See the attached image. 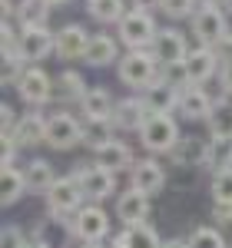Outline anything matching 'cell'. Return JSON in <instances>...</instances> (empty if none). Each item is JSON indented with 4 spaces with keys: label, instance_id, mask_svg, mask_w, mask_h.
<instances>
[{
    "label": "cell",
    "instance_id": "46",
    "mask_svg": "<svg viewBox=\"0 0 232 248\" xmlns=\"http://www.w3.org/2000/svg\"><path fill=\"white\" fill-rule=\"evenodd\" d=\"M23 248H47V245H43V242H37V238L30 235V238H27V245H23Z\"/></svg>",
    "mask_w": 232,
    "mask_h": 248
},
{
    "label": "cell",
    "instance_id": "15",
    "mask_svg": "<svg viewBox=\"0 0 232 248\" xmlns=\"http://www.w3.org/2000/svg\"><path fill=\"white\" fill-rule=\"evenodd\" d=\"M186 70H189L193 86H202L206 79H213L222 70V53L215 46H193L186 57Z\"/></svg>",
    "mask_w": 232,
    "mask_h": 248
},
{
    "label": "cell",
    "instance_id": "4",
    "mask_svg": "<svg viewBox=\"0 0 232 248\" xmlns=\"http://www.w3.org/2000/svg\"><path fill=\"white\" fill-rule=\"evenodd\" d=\"M116 37L123 46L130 50H153L156 37H159V27H156V17L146 14V10H126V17L116 23Z\"/></svg>",
    "mask_w": 232,
    "mask_h": 248
},
{
    "label": "cell",
    "instance_id": "38",
    "mask_svg": "<svg viewBox=\"0 0 232 248\" xmlns=\"http://www.w3.org/2000/svg\"><path fill=\"white\" fill-rule=\"evenodd\" d=\"M27 238H30V235L20 229V225H3V229H0V248H23Z\"/></svg>",
    "mask_w": 232,
    "mask_h": 248
},
{
    "label": "cell",
    "instance_id": "10",
    "mask_svg": "<svg viewBox=\"0 0 232 248\" xmlns=\"http://www.w3.org/2000/svg\"><path fill=\"white\" fill-rule=\"evenodd\" d=\"M17 53L23 63L37 66L40 60H47L50 53H57V33H50L47 27H30V30H20V46Z\"/></svg>",
    "mask_w": 232,
    "mask_h": 248
},
{
    "label": "cell",
    "instance_id": "43",
    "mask_svg": "<svg viewBox=\"0 0 232 248\" xmlns=\"http://www.w3.org/2000/svg\"><path fill=\"white\" fill-rule=\"evenodd\" d=\"M130 3H133V10H146V14L163 10V0H130Z\"/></svg>",
    "mask_w": 232,
    "mask_h": 248
},
{
    "label": "cell",
    "instance_id": "32",
    "mask_svg": "<svg viewBox=\"0 0 232 248\" xmlns=\"http://www.w3.org/2000/svg\"><path fill=\"white\" fill-rule=\"evenodd\" d=\"M206 169L213 172V175H215V172L232 169V136H213V139H209Z\"/></svg>",
    "mask_w": 232,
    "mask_h": 248
},
{
    "label": "cell",
    "instance_id": "8",
    "mask_svg": "<svg viewBox=\"0 0 232 248\" xmlns=\"http://www.w3.org/2000/svg\"><path fill=\"white\" fill-rule=\"evenodd\" d=\"M73 235H77V242H103V238H110V212L103 205H97V202H86L73 215Z\"/></svg>",
    "mask_w": 232,
    "mask_h": 248
},
{
    "label": "cell",
    "instance_id": "48",
    "mask_svg": "<svg viewBox=\"0 0 232 248\" xmlns=\"http://www.w3.org/2000/svg\"><path fill=\"white\" fill-rule=\"evenodd\" d=\"M47 3H50V7H63L66 0H47Z\"/></svg>",
    "mask_w": 232,
    "mask_h": 248
},
{
    "label": "cell",
    "instance_id": "1",
    "mask_svg": "<svg viewBox=\"0 0 232 248\" xmlns=\"http://www.w3.org/2000/svg\"><path fill=\"white\" fill-rule=\"evenodd\" d=\"M136 136H139V146L149 155H169L173 146L182 139L179 119H176L173 113H149V119L143 123V129Z\"/></svg>",
    "mask_w": 232,
    "mask_h": 248
},
{
    "label": "cell",
    "instance_id": "11",
    "mask_svg": "<svg viewBox=\"0 0 232 248\" xmlns=\"http://www.w3.org/2000/svg\"><path fill=\"white\" fill-rule=\"evenodd\" d=\"M37 242H43L47 248H73L77 235H73V218H60V215H43L33 232Z\"/></svg>",
    "mask_w": 232,
    "mask_h": 248
},
{
    "label": "cell",
    "instance_id": "33",
    "mask_svg": "<svg viewBox=\"0 0 232 248\" xmlns=\"http://www.w3.org/2000/svg\"><path fill=\"white\" fill-rule=\"evenodd\" d=\"M206 126H209V136H232V96H219L215 99Z\"/></svg>",
    "mask_w": 232,
    "mask_h": 248
},
{
    "label": "cell",
    "instance_id": "29",
    "mask_svg": "<svg viewBox=\"0 0 232 248\" xmlns=\"http://www.w3.org/2000/svg\"><path fill=\"white\" fill-rule=\"evenodd\" d=\"M27 192H30V186H27V175H23L20 166L3 169V179H0V202H3L7 209H10V205H17Z\"/></svg>",
    "mask_w": 232,
    "mask_h": 248
},
{
    "label": "cell",
    "instance_id": "50",
    "mask_svg": "<svg viewBox=\"0 0 232 248\" xmlns=\"http://www.w3.org/2000/svg\"><path fill=\"white\" fill-rule=\"evenodd\" d=\"M199 3H219V0H199Z\"/></svg>",
    "mask_w": 232,
    "mask_h": 248
},
{
    "label": "cell",
    "instance_id": "20",
    "mask_svg": "<svg viewBox=\"0 0 232 248\" xmlns=\"http://www.w3.org/2000/svg\"><path fill=\"white\" fill-rule=\"evenodd\" d=\"M119 37H110V33H93L90 37V46H86V57L83 63L93 66V70H103V66H113L119 63Z\"/></svg>",
    "mask_w": 232,
    "mask_h": 248
},
{
    "label": "cell",
    "instance_id": "19",
    "mask_svg": "<svg viewBox=\"0 0 232 248\" xmlns=\"http://www.w3.org/2000/svg\"><path fill=\"white\" fill-rule=\"evenodd\" d=\"M213 106H215V99L202 86H186L182 96H179V109L176 113L182 119H189V123H206L209 113H213Z\"/></svg>",
    "mask_w": 232,
    "mask_h": 248
},
{
    "label": "cell",
    "instance_id": "3",
    "mask_svg": "<svg viewBox=\"0 0 232 248\" xmlns=\"http://www.w3.org/2000/svg\"><path fill=\"white\" fill-rule=\"evenodd\" d=\"M189 30L199 40V46H215V50L232 37L229 17H226V10L219 3H199V10L189 20Z\"/></svg>",
    "mask_w": 232,
    "mask_h": 248
},
{
    "label": "cell",
    "instance_id": "41",
    "mask_svg": "<svg viewBox=\"0 0 232 248\" xmlns=\"http://www.w3.org/2000/svg\"><path fill=\"white\" fill-rule=\"evenodd\" d=\"M219 83H222V96H232V57L222 60V70H219Z\"/></svg>",
    "mask_w": 232,
    "mask_h": 248
},
{
    "label": "cell",
    "instance_id": "13",
    "mask_svg": "<svg viewBox=\"0 0 232 248\" xmlns=\"http://www.w3.org/2000/svg\"><path fill=\"white\" fill-rule=\"evenodd\" d=\"M113 215L123 222V229H133V225L149 222V195H143L139 189L119 192L113 202Z\"/></svg>",
    "mask_w": 232,
    "mask_h": 248
},
{
    "label": "cell",
    "instance_id": "31",
    "mask_svg": "<svg viewBox=\"0 0 232 248\" xmlns=\"http://www.w3.org/2000/svg\"><path fill=\"white\" fill-rule=\"evenodd\" d=\"M86 14H90V20L110 27L126 17V0H86Z\"/></svg>",
    "mask_w": 232,
    "mask_h": 248
},
{
    "label": "cell",
    "instance_id": "23",
    "mask_svg": "<svg viewBox=\"0 0 232 248\" xmlns=\"http://www.w3.org/2000/svg\"><path fill=\"white\" fill-rule=\"evenodd\" d=\"M86 93H90V86H86L83 73H77V70H63L60 77H53V99L63 106H80Z\"/></svg>",
    "mask_w": 232,
    "mask_h": 248
},
{
    "label": "cell",
    "instance_id": "7",
    "mask_svg": "<svg viewBox=\"0 0 232 248\" xmlns=\"http://www.w3.org/2000/svg\"><path fill=\"white\" fill-rule=\"evenodd\" d=\"M83 142V119H77L73 113L60 109V113H50V123H47V146L57 149V153H70Z\"/></svg>",
    "mask_w": 232,
    "mask_h": 248
},
{
    "label": "cell",
    "instance_id": "9",
    "mask_svg": "<svg viewBox=\"0 0 232 248\" xmlns=\"http://www.w3.org/2000/svg\"><path fill=\"white\" fill-rule=\"evenodd\" d=\"M17 96L30 106V109H40L53 99V77L43 70V66H27L23 79L17 83Z\"/></svg>",
    "mask_w": 232,
    "mask_h": 248
},
{
    "label": "cell",
    "instance_id": "45",
    "mask_svg": "<svg viewBox=\"0 0 232 248\" xmlns=\"http://www.w3.org/2000/svg\"><path fill=\"white\" fill-rule=\"evenodd\" d=\"M163 248H189V238H166Z\"/></svg>",
    "mask_w": 232,
    "mask_h": 248
},
{
    "label": "cell",
    "instance_id": "47",
    "mask_svg": "<svg viewBox=\"0 0 232 248\" xmlns=\"http://www.w3.org/2000/svg\"><path fill=\"white\" fill-rule=\"evenodd\" d=\"M77 248H106V245H103V242H80Z\"/></svg>",
    "mask_w": 232,
    "mask_h": 248
},
{
    "label": "cell",
    "instance_id": "40",
    "mask_svg": "<svg viewBox=\"0 0 232 248\" xmlns=\"http://www.w3.org/2000/svg\"><path fill=\"white\" fill-rule=\"evenodd\" d=\"M17 123H20L17 109H14L10 103H0V136H14Z\"/></svg>",
    "mask_w": 232,
    "mask_h": 248
},
{
    "label": "cell",
    "instance_id": "49",
    "mask_svg": "<svg viewBox=\"0 0 232 248\" xmlns=\"http://www.w3.org/2000/svg\"><path fill=\"white\" fill-rule=\"evenodd\" d=\"M219 3H226V10H229V14H232V0H219Z\"/></svg>",
    "mask_w": 232,
    "mask_h": 248
},
{
    "label": "cell",
    "instance_id": "39",
    "mask_svg": "<svg viewBox=\"0 0 232 248\" xmlns=\"http://www.w3.org/2000/svg\"><path fill=\"white\" fill-rule=\"evenodd\" d=\"M17 153H20L17 139L14 136H0V169H14L17 166Z\"/></svg>",
    "mask_w": 232,
    "mask_h": 248
},
{
    "label": "cell",
    "instance_id": "14",
    "mask_svg": "<svg viewBox=\"0 0 232 248\" xmlns=\"http://www.w3.org/2000/svg\"><path fill=\"white\" fill-rule=\"evenodd\" d=\"M113 126L116 133H139L143 129V123L149 119V109H146V103H143V96H123V99H116L113 106Z\"/></svg>",
    "mask_w": 232,
    "mask_h": 248
},
{
    "label": "cell",
    "instance_id": "17",
    "mask_svg": "<svg viewBox=\"0 0 232 248\" xmlns=\"http://www.w3.org/2000/svg\"><path fill=\"white\" fill-rule=\"evenodd\" d=\"M47 123H50V116L40 113V109H27V113L20 116L17 129H14V139H17L20 149L47 146Z\"/></svg>",
    "mask_w": 232,
    "mask_h": 248
},
{
    "label": "cell",
    "instance_id": "16",
    "mask_svg": "<svg viewBox=\"0 0 232 248\" xmlns=\"http://www.w3.org/2000/svg\"><path fill=\"white\" fill-rule=\"evenodd\" d=\"M90 30L83 23H66L57 30V60H83L86 57V46H90Z\"/></svg>",
    "mask_w": 232,
    "mask_h": 248
},
{
    "label": "cell",
    "instance_id": "27",
    "mask_svg": "<svg viewBox=\"0 0 232 248\" xmlns=\"http://www.w3.org/2000/svg\"><path fill=\"white\" fill-rule=\"evenodd\" d=\"M113 106H116V96L110 90L90 86V93L83 96V103H80V113H83V119H110Z\"/></svg>",
    "mask_w": 232,
    "mask_h": 248
},
{
    "label": "cell",
    "instance_id": "42",
    "mask_svg": "<svg viewBox=\"0 0 232 248\" xmlns=\"http://www.w3.org/2000/svg\"><path fill=\"white\" fill-rule=\"evenodd\" d=\"M213 218H215L219 229L232 225V205H219V202H213Z\"/></svg>",
    "mask_w": 232,
    "mask_h": 248
},
{
    "label": "cell",
    "instance_id": "6",
    "mask_svg": "<svg viewBox=\"0 0 232 248\" xmlns=\"http://www.w3.org/2000/svg\"><path fill=\"white\" fill-rule=\"evenodd\" d=\"M47 199V215H60V218H73L83 205H86V195H83V186L70 175H60L53 182V189L43 195Z\"/></svg>",
    "mask_w": 232,
    "mask_h": 248
},
{
    "label": "cell",
    "instance_id": "5",
    "mask_svg": "<svg viewBox=\"0 0 232 248\" xmlns=\"http://www.w3.org/2000/svg\"><path fill=\"white\" fill-rule=\"evenodd\" d=\"M73 179H77L80 186H83V195H86V202H106V199H113L116 189H119V179H116L113 169H106L103 162H86V166H77L73 169Z\"/></svg>",
    "mask_w": 232,
    "mask_h": 248
},
{
    "label": "cell",
    "instance_id": "44",
    "mask_svg": "<svg viewBox=\"0 0 232 248\" xmlns=\"http://www.w3.org/2000/svg\"><path fill=\"white\" fill-rule=\"evenodd\" d=\"M0 14H3V20H17V3L14 0H0Z\"/></svg>",
    "mask_w": 232,
    "mask_h": 248
},
{
    "label": "cell",
    "instance_id": "2",
    "mask_svg": "<svg viewBox=\"0 0 232 248\" xmlns=\"http://www.w3.org/2000/svg\"><path fill=\"white\" fill-rule=\"evenodd\" d=\"M116 77L123 86L143 93L146 86H153L159 79V60L153 57V50H126L116 63Z\"/></svg>",
    "mask_w": 232,
    "mask_h": 248
},
{
    "label": "cell",
    "instance_id": "34",
    "mask_svg": "<svg viewBox=\"0 0 232 248\" xmlns=\"http://www.w3.org/2000/svg\"><path fill=\"white\" fill-rule=\"evenodd\" d=\"M189 248H229V242L219 225H199L189 235Z\"/></svg>",
    "mask_w": 232,
    "mask_h": 248
},
{
    "label": "cell",
    "instance_id": "22",
    "mask_svg": "<svg viewBox=\"0 0 232 248\" xmlns=\"http://www.w3.org/2000/svg\"><path fill=\"white\" fill-rule=\"evenodd\" d=\"M110 248H163V238H159L156 225L143 222V225H133V229L110 235Z\"/></svg>",
    "mask_w": 232,
    "mask_h": 248
},
{
    "label": "cell",
    "instance_id": "36",
    "mask_svg": "<svg viewBox=\"0 0 232 248\" xmlns=\"http://www.w3.org/2000/svg\"><path fill=\"white\" fill-rule=\"evenodd\" d=\"M209 192H213V202H219V205H232V169L215 172Z\"/></svg>",
    "mask_w": 232,
    "mask_h": 248
},
{
    "label": "cell",
    "instance_id": "37",
    "mask_svg": "<svg viewBox=\"0 0 232 248\" xmlns=\"http://www.w3.org/2000/svg\"><path fill=\"white\" fill-rule=\"evenodd\" d=\"M199 10V0H163V14L169 20H193Z\"/></svg>",
    "mask_w": 232,
    "mask_h": 248
},
{
    "label": "cell",
    "instance_id": "24",
    "mask_svg": "<svg viewBox=\"0 0 232 248\" xmlns=\"http://www.w3.org/2000/svg\"><path fill=\"white\" fill-rule=\"evenodd\" d=\"M139 96H143V103H146L149 113H176L182 90H176L173 83H166V79H156L153 86H146Z\"/></svg>",
    "mask_w": 232,
    "mask_h": 248
},
{
    "label": "cell",
    "instance_id": "18",
    "mask_svg": "<svg viewBox=\"0 0 232 248\" xmlns=\"http://www.w3.org/2000/svg\"><path fill=\"white\" fill-rule=\"evenodd\" d=\"M153 57L159 60V66H173V63H182V60L189 57V46H186V37L173 30V27H166V30H159V37L153 43Z\"/></svg>",
    "mask_w": 232,
    "mask_h": 248
},
{
    "label": "cell",
    "instance_id": "35",
    "mask_svg": "<svg viewBox=\"0 0 232 248\" xmlns=\"http://www.w3.org/2000/svg\"><path fill=\"white\" fill-rule=\"evenodd\" d=\"M27 66H30V63H23L20 53H3V86H14V90H17V83L23 79Z\"/></svg>",
    "mask_w": 232,
    "mask_h": 248
},
{
    "label": "cell",
    "instance_id": "12",
    "mask_svg": "<svg viewBox=\"0 0 232 248\" xmlns=\"http://www.w3.org/2000/svg\"><path fill=\"white\" fill-rule=\"evenodd\" d=\"M130 189H139L143 195H159V192L166 189V169H163V162L156 159V155H146V159H139L130 172Z\"/></svg>",
    "mask_w": 232,
    "mask_h": 248
},
{
    "label": "cell",
    "instance_id": "21",
    "mask_svg": "<svg viewBox=\"0 0 232 248\" xmlns=\"http://www.w3.org/2000/svg\"><path fill=\"white\" fill-rule=\"evenodd\" d=\"M206 155H209V139L182 136L169 153V162L179 166V169H189V166H206Z\"/></svg>",
    "mask_w": 232,
    "mask_h": 248
},
{
    "label": "cell",
    "instance_id": "28",
    "mask_svg": "<svg viewBox=\"0 0 232 248\" xmlns=\"http://www.w3.org/2000/svg\"><path fill=\"white\" fill-rule=\"evenodd\" d=\"M23 175H27L30 195H47V192L53 189V182L60 179L57 172H53V166H50L47 159H30V162L23 166Z\"/></svg>",
    "mask_w": 232,
    "mask_h": 248
},
{
    "label": "cell",
    "instance_id": "30",
    "mask_svg": "<svg viewBox=\"0 0 232 248\" xmlns=\"http://www.w3.org/2000/svg\"><path fill=\"white\" fill-rule=\"evenodd\" d=\"M50 14H53V7H50L47 0H20V3H17V23H20V30L47 27Z\"/></svg>",
    "mask_w": 232,
    "mask_h": 248
},
{
    "label": "cell",
    "instance_id": "25",
    "mask_svg": "<svg viewBox=\"0 0 232 248\" xmlns=\"http://www.w3.org/2000/svg\"><path fill=\"white\" fill-rule=\"evenodd\" d=\"M97 162H103L106 169H113L116 175H119V172H133V166L139 162V159H136V153H133V146H130V142L113 139L103 153H97Z\"/></svg>",
    "mask_w": 232,
    "mask_h": 248
},
{
    "label": "cell",
    "instance_id": "26",
    "mask_svg": "<svg viewBox=\"0 0 232 248\" xmlns=\"http://www.w3.org/2000/svg\"><path fill=\"white\" fill-rule=\"evenodd\" d=\"M113 139H116L113 119H83V146H86L93 155L103 153Z\"/></svg>",
    "mask_w": 232,
    "mask_h": 248
}]
</instances>
